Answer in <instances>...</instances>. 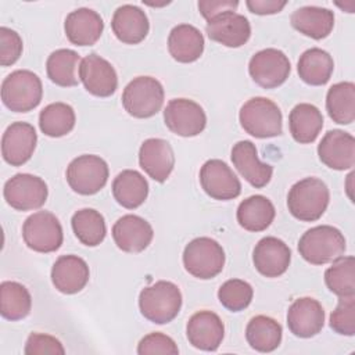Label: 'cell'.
<instances>
[{
    "label": "cell",
    "instance_id": "9",
    "mask_svg": "<svg viewBox=\"0 0 355 355\" xmlns=\"http://www.w3.org/2000/svg\"><path fill=\"white\" fill-rule=\"evenodd\" d=\"M25 244L36 252L57 251L64 240L62 227L54 214L37 211L28 216L22 225Z\"/></svg>",
    "mask_w": 355,
    "mask_h": 355
},
{
    "label": "cell",
    "instance_id": "6",
    "mask_svg": "<svg viewBox=\"0 0 355 355\" xmlns=\"http://www.w3.org/2000/svg\"><path fill=\"white\" fill-rule=\"evenodd\" d=\"M183 265L191 276L208 280L222 272L225 251L214 239L197 237L184 247Z\"/></svg>",
    "mask_w": 355,
    "mask_h": 355
},
{
    "label": "cell",
    "instance_id": "17",
    "mask_svg": "<svg viewBox=\"0 0 355 355\" xmlns=\"http://www.w3.org/2000/svg\"><path fill=\"white\" fill-rule=\"evenodd\" d=\"M291 251L288 245L273 236L261 239L254 251L252 262L255 269L265 277H279L290 266Z\"/></svg>",
    "mask_w": 355,
    "mask_h": 355
},
{
    "label": "cell",
    "instance_id": "25",
    "mask_svg": "<svg viewBox=\"0 0 355 355\" xmlns=\"http://www.w3.org/2000/svg\"><path fill=\"white\" fill-rule=\"evenodd\" d=\"M104 29L100 14L92 8H78L71 11L64 22V31L68 40L76 46L94 44Z\"/></svg>",
    "mask_w": 355,
    "mask_h": 355
},
{
    "label": "cell",
    "instance_id": "40",
    "mask_svg": "<svg viewBox=\"0 0 355 355\" xmlns=\"http://www.w3.org/2000/svg\"><path fill=\"white\" fill-rule=\"evenodd\" d=\"M254 290L250 283L241 279L226 280L218 290L219 302L232 312L245 309L252 301Z\"/></svg>",
    "mask_w": 355,
    "mask_h": 355
},
{
    "label": "cell",
    "instance_id": "32",
    "mask_svg": "<svg viewBox=\"0 0 355 355\" xmlns=\"http://www.w3.org/2000/svg\"><path fill=\"white\" fill-rule=\"evenodd\" d=\"M333 69L334 61L331 55L319 47L305 50L297 64L300 78L311 86L326 85L330 80Z\"/></svg>",
    "mask_w": 355,
    "mask_h": 355
},
{
    "label": "cell",
    "instance_id": "16",
    "mask_svg": "<svg viewBox=\"0 0 355 355\" xmlns=\"http://www.w3.org/2000/svg\"><path fill=\"white\" fill-rule=\"evenodd\" d=\"M318 155L331 169H349L355 164V139L351 133L340 129L329 130L318 146Z\"/></svg>",
    "mask_w": 355,
    "mask_h": 355
},
{
    "label": "cell",
    "instance_id": "4",
    "mask_svg": "<svg viewBox=\"0 0 355 355\" xmlns=\"http://www.w3.org/2000/svg\"><path fill=\"white\" fill-rule=\"evenodd\" d=\"M241 128L258 139L275 137L283 132V115L276 103L266 97L247 100L239 114Z\"/></svg>",
    "mask_w": 355,
    "mask_h": 355
},
{
    "label": "cell",
    "instance_id": "22",
    "mask_svg": "<svg viewBox=\"0 0 355 355\" xmlns=\"http://www.w3.org/2000/svg\"><path fill=\"white\" fill-rule=\"evenodd\" d=\"M186 334L193 347L202 351H215L222 344L225 326L215 312L200 311L189 319Z\"/></svg>",
    "mask_w": 355,
    "mask_h": 355
},
{
    "label": "cell",
    "instance_id": "10",
    "mask_svg": "<svg viewBox=\"0 0 355 355\" xmlns=\"http://www.w3.org/2000/svg\"><path fill=\"white\" fill-rule=\"evenodd\" d=\"M4 200L17 211H32L40 208L49 194L46 182L31 173H17L8 179L3 189Z\"/></svg>",
    "mask_w": 355,
    "mask_h": 355
},
{
    "label": "cell",
    "instance_id": "3",
    "mask_svg": "<svg viewBox=\"0 0 355 355\" xmlns=\"http://www.w3.org/2000/svg\"><path fill=\"white\" fill-rule=\"evenodd\" d=\"M347 245L344 234L330 225H320L306 230L300 241V255L312 265H324L344 255Z\"/></svg>",
    "mask_w": 355,
    "mask_h": 355
},
{
    "label": "cell",
    "instance_id": "19",
    "mask_svg": "<svg viewBox=\"0 0 355 355\" xmlns=\"http://www.w3.org/2000/svg\"><path fill=\"white\" fill-rule=\"evenodd\" d=\"M205 31L211 40L226 47H240L245 44L251 36L248 19L234 11H225L207 21Z\"/></svg>",
    "mask_w": 355,
    "mask_h": 355
},
{
    "label": "cell",
    "instance_id": "28",
    "mask_svg": "<svg viewBox=\"0 0 355 355\" xmlns=\"http://www.w3.org/2000/svg\"><path fill=\"white\" fill-rule=\"evenodd\" d=\"M168 50L178 62H194L204 51V36L190 24L176 25L168 36Z\"/></svg>",
    "mask_w": 355,
    "mask_h": 355
},
{
    "label": "cell",
    "instance_id": "30",
    "mask_svg": "<svg viewBox=\"0 0 355 355\" xmlns=\"http://www.w3.org/2000/svg\"><path fill=\"white\" fill-rule=\"evenodd\" d=\"M112 194L119 205L128 209H135L146 201L148 196V183L140 172L125 169L114 179Z\"/></svg>",
    "mask_w": 355,
    "mask_h": 355
},
{
    "label": "cell",
    "instance_id": "27",
    "mask_svg": "<svg viewBox=\"0 0 355 355\" xmlns=\"http://www.w3.org/2000/svg\"><path fill=\"white\" fill-rule=\"evenodd\" d=\"M291 25L300 33L320 40L327 37L334 28V14L329 8L305 6L291 14Z\"/></svg>",
    "mask_w": 355,
    "mask_h": 355
},
{
    "label": "cell",
    "instance_id": "13",
    "mask_svg": "<svg viewBox=\"0 0 355 355\" xmlns=\"http://www.w3.org/2000/svg\"><path fill=\"white\" fill-rule=\"evenodd\" d=\"M202 190L214 200H233L241 193V183L222 159H208L200 169Z\"/></svg>",
    "mask_w": 355,
    "mask_h": 355
},
{
    "label": "cell",
    "instance_id": "44",
    "mask_svg": "<svg viewBox=\"0 0 355 355\" xmlns=\"http://www.w3.org/2000/svg\"><path fill=\"white\" fill-rule=\"evenodd\" d=\"M24 352L26 355H64L65 349L61 341L55 337L42 333H32L25 343Z\"/></svg>",
    "mask_w": 355,
    "mask_h": 355
},
{
    "label": "cell",
    "instance_id": "31",
    "mask_svg": "<svg viewBox=\"0 0 355 355\" xmlns=\"http://www.w3.org/2000/svg\"><path fill=\"white\" fill-rule=\"evenodd\" d=\"M276 215L269 198L257 194L245 198L237 208V222L248 232H262L270 226Z\"/></svg>",
    "mask_w": 355,
    "mask_h": 355
},
{
    "label": "cell",
    "instance_id": "29",
    "mask_svg": "<svg viewBox=\"0 0 355 355\" xmlns=\"http://www.w3.org/2000/svg\"><path fill=\"white\" fill-rule=\"evenodd\" d=\"M288 128L293 139L297 143H312L316 140L323 128V115L313 104L300 103L290 111Z\"/></svg>",
    "mask_w": 355,
    "mask_h": 355
},
{
    "label": "cell",
    "instance_id": "26",
    "mask_svg": "<svg viewBox=\"0 0 355 355\" xmlns=\"http://www.w3.org/2000/svg\"><path fill=\"white\" fill-rule=\"evenodd\" d=\"M111 28L119 42L125 44H137L146 39L150 24L141 8L133 4H123L115 10Z\"/></svg>",
    "mask_w": 355,
    "mask_h": 355
},
{
    "label": "cell",
    "instance_id": "7",
    "mask_svg": "<svg viewBox=\"0 0 355 355\" xmlns=\"http://www.w3.org/2000/svg\"><path fill=\"white\" fill-rule=\"evenodd\" d=\"M164 87L155 78L137 76L130 80L122 93L126 112L135 118H150L164 104Z\"/></svg>",
    "mask_w": 355,
    "mask_h": 355
},
{
    "label": "cell",
    "instance_id": "8",
    "mask_svg": "<svg viewBox=\"0 0 355 355\" xmlns=\"http://www.w3.org/2000/svg\"><path fill=\"white\" fill-rule=\"evenodd\" d=\"M108 173V165L101 157L83 154L69 162L65 176L73 191L83 196H92L105 186Z\"/></svg>",
    "mask_w": 355,
    "mask_h": 355
},
{
    "label": "cell",
    "instance_id": "1",
    "mask_svg": "<svg viewBox=\"0 0 355 355\" xmlns=\"http://www.w3.org/2000/svg\"><path fill=\"white\" fill-rule=\"evenodd\" d=\"M139 308L147 320L157 324L169 323L182 308V293L172 282H155L140 291Z\"/></svg>",
    "mask_w": 355,
    "mask_h": 355
},
{
    "label": "cell",
    "instance_id": "35",
    "mask_svg": "<svg viewBox=\"0 0 355 355\" xmlns=\"http://www.w3.org/2000/svg\"><path fill=\"white\" fill-rule=\"evenodd\" d=\"M245 338L255 351L272 352L282 343V326L273 318L254 316L245 327Z\"/></svg>",
    "mask_w": 355,
    "mask_h": 355
},
{
    "label": "cell",
    "instance_id": "5",
    "mask_svg": "<svg viewBox=\"0 0 355 355\" xmlns=\"http://www.w3.org/2000/svg\"><path fill=\"white\" fill-rule=\"evenodd\" d=\"M43 96L40 78L28 69L11 72L1 83L3 104L14 112H28L36 108Z\"/></svg>",
    "mask_w": 355,
    "mask_h": 355
},
{
    "label": "cell",
    "instance_id": "18",
    "mask_svg": "<svg viewBox=\"0 0 355 355\" xmlns=\"http://www.w3.org/2000/svg\"><path fill=\"white\" fill-rule=\"evenodd\" d=\"M287 324L290 331L297 337H313L323 329L324 309L315 298H298L287 311Z\"/></svg>",
    "mask_w": 355,
    "mask_h": 355
},
{
    "label": "cell",
    "instance_id": "21",
    "mask_svg": "<svg viewBox=\"0 0 355 355\" xmlns=\"http://www.w3.org/2000/svg\"><path fill=\"white\" fill-rule=\"evenodd\" d=\"M140 168L155 182H165L175 166V154L171 144L158 137L147 139L139 150Z\"/></svg>",
    "mask_w": 355,
    "mask_h": 355
},
{
    "label": "cell",
    "instance_id": "34",
    "mask_svg": "<svg viewBox=\"0 0 355 355\" xmlns=\"http://www.w3.org/2000/svg\"><path fill=\"white\" fill-rule=\"evenodd\" d=\"M326 110L333 122L349 125L355 119V85L338 82L326 94Z\"/></svg>",
    "mask_w": 355,
    "mask_h": 355
},
{
    "label": "cell",
    "instance_id": "43",
    "mask_svg": "<svg viewBox=\"0 0 355 355\" xmlns=\"http://www.w3.org/2000/svg\"><path fill=\"white\" fill-rule=\"evenodd\" d=\"M22 39L15 31L7 26L0 28V64L3 67L17 62L22 54Z\"/></svg>",
    "mask_w": 355,
    "mask_h": 355
},
{
    "label": "cell",
    "instance_id": "33",
    "mask_svg": "<svg viewBox=\"0 0 355 355\" xmlns=\"http://www.w3.org/2000/svg\"><path fill=\"white\" fill-rule=\"evenodd\" d=\"M80 57L71 49H58L53 51L46 62L47 76L50 80L62 87H72L79 83Z\"/></svg>",
    "mask_w": 355,
    "mask_h": 355
},
{
    "label": "cell",
    "instance_id": "41",
    "mask_svg": "<svg viewBox=\"0 0 355 355\" xmlns=\"http://www.w3.org/2000/svg\"><path fill=\"white\" fill-rule=\"evenodd\" d=\"M330 327L343 336L355 334V295L340 297L336 309L330 315Z\"/></svg>",
    "mask_w": 355,
    "mask_h": 355
},
{
    "label": "cell",
    "instance_id": "14",
    "mask_svg": "<svg viewBox=\"0 0 355 355\" xmlns=\"http://www.w3.org/2000/svg\"><path fill=\"white\" fill-rule=\"evenodd\" d=\"M79 79L85 89L97 97H108L114 94L118 87V75L114 67L105 58L94 53L82 60Z\"/></svg>",
    "mask_w": 355,
    "mask_h": 355
},
{
    "label": "cell",
    "instance_id": "2",
    "mask_svg": "<svg viewBox=\"0 0 355 355\" xmlns=\"http://www.w3.org/2000/svg\"><path fill=\"white\" fill-rule=\"evenodd\" d=\"M330 193L326 183L318 178H305L288 191L287 207L290 214L302 222L318 220L327 209Z\"/></svg>",
    "mask_w": 355,
    "mask_h": 355
},
{
    "label": "cell",
    "instance_id": "20",
    "mask_svg": "<svg viewBox=\"0 0 355 355\" xmlns=\"http://www.w3.org/2000/svg\"><path fill=\"white\" fill-rule=\"evenodd\" d=\"M154 232L151 225L137 215H123L112 226V239L116 247L125 252L136 254L144 251L151 240Z\"/></svg>",
    "mask_w": 355,
    "mask_h": 355
},
{
    "label": "cell",
    "instance_id": "24",
    "mask_svg": "<svg viewBox=\"0 0 355 355\" xmlns=\"http://www.w3.org/2000/svg\"><path fill=\"white\" fill-rule=\"evenodd\" d=\"M89 277V266L78 255H61L51 268V282L62 294L79 293L87 284Z\"/></svg>",
    "mask_w": 355,
    "mask_h": 355
},
{
    "label": "cell",
    "instance_id": "45",
    "mask_svg": "<svg viewBox=\"0 0 355 355\" xmlns=\"http://www.w3.org/2000/svg\"><path fill=\"white\" fill-rule=\"evenodd\" d=\"M239 1L233 0H201L198 1V10L201 15L209 21L225 11H236Z\"/></svg>",
    "mask_w": 355,
    "mask_h": 355
},
{
    "label": "cell",
    "instance_id": "12",
    "mask_svg": "<svg viewBox=\"0 0 355 355\" xmlns=\"http://www.w3.org/2000/svg\"><path fill=\"white\" fill-rule=\"evenodd\" d=\"M166 128L182 137L200 135L207 125V115L200 104L189 98H173L164 110Z\"/></svg>",
    "mask_w": 355,
    "mask_h": 355
},
{
    "label": "cell",
    "instance_id": "36",
    "mask_svg": "<svg viewBox=\"0 0 355 355\" xmlns=\"http://www.w3.org/2000/svg\"><path fill=\"white\" fill-rule=\"evenodd\" d=\"M32 308V297L28 288L18 282H3L0 284V312L7 320L26 318Z\"/></svg>",
    "mask_w": 355,
    "mask_h": 355
},
{
    "label": "cell",
    "instance_id": "39",
    "mask_svg": "<svg viewBox=\"0 0 355 355\" xmlns=\"http://www.w3.org/2000/svg\"><path fill=\"white\" fill-rule=\"evenodd\" d=\"M327 288L338 297L355 295V259L354 257H340L333 261L324 272Z\"/></svg>",
    "mask_w": 355,
    "mask_h": 355
},
{
    "label": "cell",
    "instance_id": "11",
    "mask_svg": "<svg viewBox=\"0 0 355 355\" xmlns=\"http://www.w3.org/2000/svg\"><path fill=\"white\" fill-rule=\"evenodd\" d=\"M290 71V60L277 49H263L255 53L248 64V72L252 80L263 89H275L283 85Z\"/></svg>",
    "mask_w": 355,
    "mask_h": 355
},
{
    "label": "cell",
    "instance_id": "46",
    "mask_svg": "<svg viewBox=\"0 0 355 355\" xmlns=\"http://www.w3.org/2000/svg\"><path fill=\"white\" fill-rule=\"evenodd\" d=\"M248 10L258 15L276 14L283 10L287 1H276V0H247L245 1Z\"/></svg>",
    "mask_w": 355,
    "mask_h": 355
},
{
    "label": "cell",
    "instance_id": "38",
    "mask_svg": "<svg viewBox=\"0 0 355 355\" xmlns=\"http://www.w3.org/2000/svg\"><path fill=\"white\" fill-rule=\"evenodd\" d=\"M75 111L69 104L51 103L39 114V128L49 137L68 135L75 126Z\"/></svg>",
    "mask_w": 355,
    "mask_h": 355
},
{
    "label": "cell",
    "instance_id": "42",
    "mask_svg": "<svg viewBox=\"0 0 355 355\" xmlns=\"http://www.w3.org/2000/svg\"><path fill=\"white\" fill-rule=\"evenodd\" d=\"M139 355H150V354H166V355H178L179 348L176 343L166 334L162 333H150L144 336L137 345Z\"/></svg>",
    "mask_w": 355,
    "mask_h": 355
},
{
    "label": "cell",
    "instance_id": "37",
    "mask_svg": "<svg viewBox=\"0 0 355 355\" xmlns=\"http://www.w3.org/2000/svg\"><path fill=\"white\" fill-rule=\"evenodd\" d=\"M71 225L76 239L87 247L98 245L107 233L104 216L93 208L76 211L72 215Z\"/></svg>",
    "mask_w": 355,
    "mask_h": 355
},
{
    "label": "cell",
    "instance_id": "15",
    "mask_svg": "<svg viewBox=\"0 0 355 355\" xmlns=\"http://www.w3.org/2000/svg\"><path fill=\"white\" fill-rule=\"evenodd\" d=\"M37 135L28 122H12L1 137V155L12 166H21L31 159L36 148Z\"/></svg>",
    "mask_w": 355,
    "mask_h": 355
},
{
    "label": "cell",
    "instance_id": "23",
    "mask_svg": "<svg viewBox=\"0 0 355 355\" xmlns=\"http://www.w3.org/2000/svg\"><path fill=\"white\" fill-rule=\"evenodd\" d=\"M230 157L240 175L255 189L265 187L270 182L273 168L269 164L259 161L255 144L252 141H237L232 148Z\"/></svg>",
    "mask_w": 355,
    "mask_h": 355
}]
</instances>
